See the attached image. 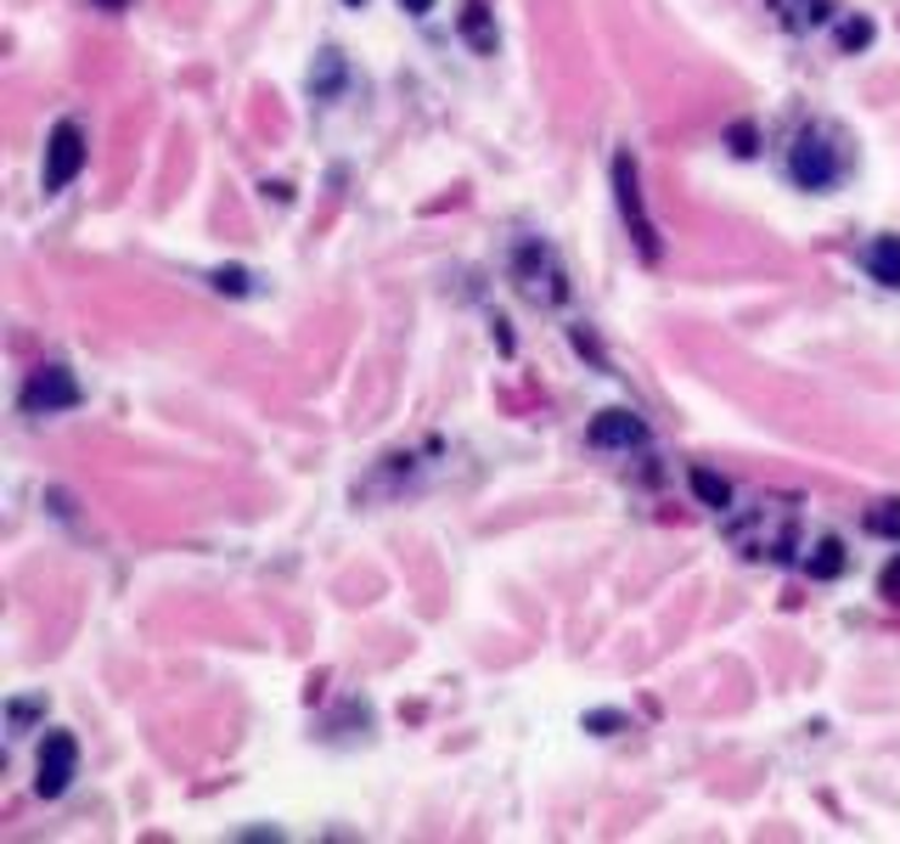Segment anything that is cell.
Instances as JSON below:
<instances>
[{
	"instance_id": "cell-1",
	"label": "cell",
	"mask_w": 900,
	"mask_h": 844,
	"mask_svg": "<svg viewBox=\"0 0 900 844\" xmlns=\"http://www.w3.org/2000/svg\"><path fill=\"white\" fill-rule=\"evenodd\" d=\"M726 535L738 541L743 558H754V563H788L799 551V512H793V501L760 496L749 512L726 518Z\"/></svg>"
},
{
	"instance_id": "cell-2",
	"label": "cell",
	"mask_w": 900,
	"mask_h": 844,
	"mask_svg": "<svg viewBox=\"0 0 900 844\" xmlns=\"http://www.w3.org/2000/svg\"><path fill=\"white\" fill-rule=\"evenodd\" d=\"M844 147L839 136H833L827 124H811V129H799L793 147H788V175L805 186V191H827V186H839L844 181Z\"/></svg>"
},
{
	"instance_id": "cell-3",
	"label": "cell",
	"mask_w": 900,
	"mask_h": 844,
	"mask_svg": "<svg viewBox=\"0 0 900 844\" xmlns=\"http://www.w3.org/2000/svg\"><path fill=\"white\" fill-rule=\"evenodd\" d=\"M614 203H619V214H625V225H630V243H637V253L653 265L664 248H658V225L648 220L642 181H637V158H630V152H614Z\"/></svg>"
},
{
	"instance_id": "cell-4",
	"label": "cell",
	"mask_w": 900,
	"mask_h": 844,
	"mask_svg": "<svg viewBox=\"0 0 900 844\" xmlns=\"http://www.w3.org/2000/svg\"><path fill=\"white\" fill-rule=\"evenodd\" d=\"M518 287L535 305H563L569 299V276L557 271V259L546 243H518Z\"/></svg>"
},
{
	"instance_id": "cell-5",
	"label": "cell",
	"mask_w": 900,
	"mask_h": 844,
	"mask_svg": "<svg viewBox=\"0 0 900 844\" xmlns=\"http://www.w3.org/2000/svg\"><path fill=\"white\" fill-rule=\"evenodd\" d=\"M79 406V377L69 367H35L23 383V411L28 417H57Z\"/></svg>"
},
{
	"instance_id": "cell-6",
	"label": "cell",
	"mask_w": 900,
	"mask_h": 844,
	"mask_svg": "<svg viewBox=\"0 0 900 844\" xmlns=\"http://www.w3.org/2000/svg\"><path fill=\"white\" fill-rule=\"evenodd\" d=\"M74 771H79V743L74 732H46L40 743V766H35V794L40 799H62L74 783Z\"/></svg>"
},
{
	"instance_id": "cell-7",
	"label": "cell",
	"mask_w": 900,
	"mask_h": 844,
	"mask_svg": "<svg viewBox=\"0 0 900 844\" xmlns=\"http://www.w3.org/2000/svg\"><path fill=\"white\" fill-rule=\"evenodd\" d=\"M79 170H85V129L74 119H62L46 141V175L40 181H46V191H69L79 181Z\"/></svg>"
},
{
	"instance_id": "cell-8",
	"label": "cell",
	"mask_w": 900,
	"mask_h": 844,
	"mask_svg": "<svg viewBox=\"0 0 900 844\" xmlns=\"http://www.w3.org/2000/svg\"><path fill=\"white\" fill-rule=\"evenodd\" d=\"M585 439H591V450H637V445H648V422L637 411L614 406V411H596L591 417Z\"/></svg>"
},
{
	"instance_id": "cell-9",
	"label": "cell",
	"mask_w": 900,
	"mask_h": 844,
	"mask_svg": "<svg viewBox=\"0 0 900 844\" xmlns=\"http://www.w3.org/2000/svg\"><path fill=\"white\" fill-rule=\"evenodd\" d=\"M456 28H461V40H468L479 57H495V12L484 7V0H468V7H461Z\"/></svg>"
},
{
	"instance_id": "cell-10",
	"label": "cell",
	"mask_w": 900,
	"mask_h": 844,
	"mask_svg": "<svg viewBox=\"0 0 900 844\" xmlns=\"http://www.w3.org/2000/svg\"><path fill=\"white\" fill-rule=\"evenodd\" d=\"M861 265H866V276H873V282L900 287V237L895 232L889 237H873V243H866V253H861Z\"/></svg>"
},
{
	"instance_id": "cell-11",
	"label": "cell",
	"mask_w": 900,
	"mask_h": 844,
	"mask_svg": "<svg viewBox=\"0 0 900 844\" xmlns=\"http://www.w3.org/2000/svg\"><path fill=\"white\" fill-rule=\"evenodd\" d=\"M844 563H850V558H844V541H839V535H822V541L805 551V574H811V580H839Z\"/></svg>"
},
{
	"instance_id": "cell-12",
	"label": "cell",
	"mask_w": 900,
	"mask_h": 844,
	"mask_svg": "<svg viewBox=\"0 0 900 844\" xmlns=\"http://www.w3.org/2000/svg\"><path fill=\"white\" fill-rule=\"evenodd\" d=\"M310 90L321 96V102L344 90V57H338V51H321V57H316V69H310Z\"/></svg>"
},
{
	"instance_id": "cell-13",
	"label": "cell",
	"mask_w": 900,
	"mask_h": 844,
	"mask_svg": "<svg viewBox=\"0 0 900 844\" xmlns=\"http://www.w3.org/2000/svg\"><path fill=\"white\" fill-rule=\"evenodd\" d=\"M692 496L704 501V507H715V512H726L731 507V484L715 468H692Z\"/></svg>"
},
{
	"instance_id": "cell-14",
	"label": "cell",
	"mask_w": 900,
	"mask_h": 844,
	"mask_svg": "<svg viewBox=\"0 0 900 844\" xmlns=\"http://www.w3.org/2000/svg\"><path fill=\"white\" fill-rule=\"evenodd\" d=\"M40 716H46V698H12V704H7V727H12V737H23Z\"/></svg>"
},
{
	"instance_id": "cell-15",
	"label": "cell",
	"mask_w": 900,
	"mask_h": 844,
	"mask_svg": "<svg viewBox=\"0 0 900 844\" xmlns=\"http://www.w3.org/2000/svg\"><path fill=\"white\" fill-rule=\"evenodd\" d=\"M866 530L884 535V541H900V501H878V507H866Z\"/></svg>"
},
{
	"instance_id": "cell-16",
	"label": "cell",
	"mask_w": 900,
	"mask_h": 844,
	"mask_svg": "<svg viewBox=\"0 0 900 844\" xmlns=\"http://www.w3.org/2000/svg\"><path fill=\"white\" fill-rule=\"evenodd\" d=\"M873 35H878V28H873V17H844V28H839V46H844V51H866V46H873Z\"/></svg>"
},
{
	"instance_id": "cell-17",
	"label": "cell",
	"mask_w": 900,
	"mask_h": 844,
	"mask_svg": "<svg viewBox=\"0 0 900 844\" xmlns=\"http://www.w3.org/2000/svg\"><path fill=\"white\" fill-rule=\"evenodd\" d=\"M214 287H220V294H248V271L243 265H225V271H214Z\"/></svg>"
},
{
	"instance_id": "cell-18",
	"label": "cell",
	"mask_w": 900,
	"mask_h": 844,
	"mask_svg": "<svg viewBox=\"0 0 900 844\" xmlns=\"http://www.w3.org/2000/svg\"><path fill=\"white\" fill-rule=\"evenodd\" d=\"M585 727H591L596 737H614V732L625 727V716H614V709H591V716H585Z\"/></svg>"
},
{
	"instance_id": "cell-19",
	"label": "cell",
	"mask_w": 900,
	"mask_h": 844,
	"mask_svg": "<svg viewBox=\"0 0 900 844\" xmlns=\"http://www.w3.org/2000/svg\"><path fill=\"white\" fill-rule=\"evenodd\" d=\"M878 597H884V603H900V558L884 563V574H878Z\"/></svg>"
},
{
	"instance_id": "cell-20",
	"label": "cell",
	"mask_w": 900,
	"mask_h": 844,
	"mask_svg": "<svg viewBox=\"0 0 900 844\" xmlns=\"http://www.w3.org/2000/svg\"><path fill=\"white\" fill-rule=\"evenodd\" d=\"M731 152H738V158L754 152V124H738V129H731Z\"/></svg>"
},
{
	"instance_id": "cell-21",
	"label": "cell",
	"mask_w": 900,
	"mask_h": 844,
	"mask_svg": "<svg viewBox=\"0 0 900 844\" xmlns=\"http://www.w3.org/2000/svg\"><path fill=\"white\" fill-rule=\"evenodd\" d=\"M799 7H805V17H799V23H822L827 17V0H799Z\"/></svg>"
},
{
	"instance_id": "cell-22",
	"label": "cell",
	"mask_w": 900,
	"mask_h": 844,
	"mask_svg": "<svg viewBox=\"0 0 900 844\" xmlns=\"http://www.w3.org/2000/svg\"><path fill=\"white\" fill-rule=\"evenodd\" d=\"M399 7H406L411 17H428V12H433V0H399Z\"/></svg>"
},
{
	"instance_id": "cell-23",
	"label": "cell",
	"mask_w": 900,
	"mask_h": 844,
	"mask_svg": "<svg viewBox=\"0 0 900 844\" xmlns=\"http://www.w3.org/2000/svg\"><path fill=\"white\" fill-rule=\"evenodd\" d=\"M96 7H102V12H124V7H130V0H96Z\"/></svg>"
},
{
	"instance_id": "cell-24",
	"label": "cell",
	"mask_w": 900,
	"mask_h": 844,
	"mask_svg": "<svg viewBox=\"0 0 900 844\" xmlns=\"http://www.w3.org/2000/svg\"><path fill=\"white\" fill-rule=\"evenodd\" d=\"M344 7H366V0H344Z\"/></svg>"
}]
</instances>
